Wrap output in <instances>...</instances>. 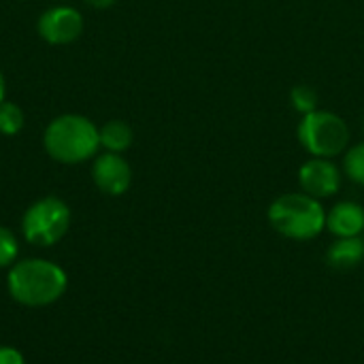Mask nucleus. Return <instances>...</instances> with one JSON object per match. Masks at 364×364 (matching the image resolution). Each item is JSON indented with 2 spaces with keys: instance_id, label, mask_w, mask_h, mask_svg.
<instances>
[{
  "instance_id": "obj_8",
  "label": "nucleus",
  "mask_w": 364,
  "mask_h": 364,
  "mask_svg": "<svg viewBox=\"0 0 364 364\" xmlns=\"http://www.w3.org/2000/svg\"><path fill=\"white\" fill-rule=\"evenodd\" d=\"M92 181L109 196H122L130 190L132 166L122 154L102 151L92 160Z\"/></svg>"
},
{
  "instance_id": "obj_15",
  "label": "nucleus",
  "mask_w": 364,
  "mask_h": 364,
  "mask_svg": "<svg viewBox=\"0 0 364 364\" xmlns=\"http://www.w3.org/2000/svg\"><path fill=\"white\" fill-rule=\"evenodd\" d=\"M19 243L11 228L0 226V269H11L17 260Z\"/></svg>"
},
{
  "instance_id": "obj_12",
  "label": "nucleus",
  "mask_w": 364,
  "mask_h": 364,
  "mask_svg": "<svg viewBox=\"0 0 364 364\" xmlns=\"http://www.w3.org/2000/svg\"><path fill=\"white\" fill-rule=\"evenodd\" d=\"M341 171L352 183L364 188V141L356 143V145H350L346 149Z\"/></svg>"
},
{
  "instance_id": "obj_1",
  "label": "nucleus",
  "mask_w": 364,
  "mask_h": 364,
  "mask_svg": "<svg viewBox=\"0 0 364 364\" xmlns=\"http://www.w3.org/2000/svg\"><path fill=\"white\" fill-rule=\"evenodd\" d=\"M43 149L60 164H83L100 154V128L81 113H62L47 124Z\"/></svg>"
},
{
  "instance_id": "obj_2",
  "label": "nucleus",
  "mask_w": 364,
  "mask_h": 364,
  "mask_svg": "<svg viewBox=\"0 0 364 364\" xmlns=\"http://www.w3.org/2000/svg\"><path fill=\"white\" fill-rule=\"evenodd\" d=\"M68 288L66 271L43 258H28L15 262L6 275V290L11 299L26 307H47L64 296Z\"/></svg>"
},
{
  "instance_id": "obj_10",
  "label": "nucleus",
  "mask_w": 364,
  "mask_h": 364,
  "mask_svg": "<svg viewBox=\"0 0 364 364\" xmlns=\"http://www.w3.org/2000/svg\"><path fill=\"white\" fill-rule=\"evenodd\" d=\"M326 260L333 269H339V271L356 269L364 260V239L363 237L337 239L328 247Z\"/></svg>"
},
{
  "instance_id": "obj_19",
  "label": "nucleus",
  "mask_w": 364,
  "mask_h": 364,
  "mask_svg": "<svg viewBox=\"0 0 364 364\" xmlns=\"http://www.w3.org/2000/svg\"><path fill=\"white\" fill-rule=\"evenodd\" d=\"M363 128H364V117H363Z\"/></svg>"
},
{
  "instance_id": "obj_16",
  "label": "nucleus",
  "mask_w": 364,
  "mask_h": 364,
  "mask_svg": "<svg viewBox=\"0 0 364 364\" xmlns=\"http://www.w3.org/2000/svg\"><path fill=\"white\" fill-rule=\"evenodd\" d=\"M0 364H26L23 354L11 346H0Z\"/></svg>"
},
{
  "instance_id": "obj_13",
  "label": "nucleus",
  "mask_w": 364,
  "mask_h": 364,
  "mask_svg": "<svg viewBox=\"0 0 364 364\" xmlns=\"http://www.w3.org/2000/svg\"><path fill=\"white\" fill-rule=\"evenodd\" d=\"M26 115L17 102L4 100L0 102V134L2 136H15L23 130Z\"/></svg>"
},
{
  "instance_id": "obj_14",
  "label": "nucleus",
  "mask_w": 364,
  "mask_h": 364,
  "mask_svg": "<svg viewBox=\"0 0 364 364\" xmlns=\"http://www.w3.org/2000/svg\"><path fill=\"white\" fill-rule=\"evenodd\" d=\"M318 100H320L318 98V92L311 85L301 83V85H294L290 90V105L301 115H307V113L316 111L318 109Z\"/></svg>"
},
{
  "instance_id": "obj_6",
  "label": "nucleus",
  "mask_w": 364,
  "mask_h": 364,
  "mask_svg": "<svg viewBox=\"0 0 364 364\" xmlns=\"http://www.w3.org/2000/svg\"><path fill=\"white\" fill-rule=\"evenodd\" d=\"M85 21L77 6L70 4H53L45 9L36 21L38 36L49 45H70L83 34Z\"/></svg>"
},
{
  "instance_id": "obj_9",
  "label": "nucleus",
  "mask_w": 364,
  "mask_h": 364,
  "mask_svg": "<svg viewBox=\"0 0 364 364\" xmlns=\"http://www.w3.org/2000/svg\"><path fill=\"white\" fill-rule=\"evenodd\" d=\"M326 230L335 239L363 237L364 207L354 200H339L326 211Z\"/></svg>"
},
{
  "instance_id": "obj_18",
  "label": "nucleus",
  "mask_w": 364,
  "mask_h": 364,
  "mask_svg": "<svg viewBox=\"0 0 364 364\" xmlns=\"http://www.w3.org/2000/svg\"><path fill=\"white\" fill-rule=\"evenodd\" d=\"M4 100H6V79L0 70V102H4Z\"/></svg>"
},
{
  "instance_id": "obj_7",
  "label": "nucleus",
  "mask_w": 364,
  "mask_h": 364,
  "mask_svg": "<svg viewBox=\"0 0 364 364\" xmlns=\"http://www.w3.org/2000/svg\"><path fill=\"white\" fill-rule=\"evenodd\" d=\"M343 183V171L335 164L331 158H311L305 160L299 168V186L301 192L326 200L335 194H339Z\"/></svg>"
},
{
  "instance_id": "obj_11",
  "label": "nucleus",
  "mask_w": 364,
  "mask_h": 364,
  "mask_svg": "<svg viewBox=\"0 0 364 364\" xmlns=\"http://www.w3.org/2000/svg\"><path fill=\"white\" fill-rule=\"evenodd\" d=\"M134 143V130L122 119H109L100 126V149L124 154Z\"/></svg>"
},
{
  "instance_id": "obj_17",
  "label": "nucleus",
  "mask_w": 364,
  "mask_h": 364,
  "mask_svg": "<svg viewBox=\"0 0 364 364\" xmlns=\"http://www.w3.org/2000/svg\"><path fill=\"white\" fill-rule=\"evenodd\" d=\"M83 2L87 6H92V9H100L102 11V9H111L117 0H83Z\"/></svg>"
},
{
  "instance_id": "obj_4",
  "label": "nucleus",
  "mask_w": 364,
  "mask_h": 364,
  "mask_svg": "<svg viewBox=\"0 0 364 364\" xmlns=\"http://www.w3.org/2000/svg\"><path fill=\"white\" fill-rule=\"evenodd\" d=\"M296 139L301 147L311 158H331L343 156L350 147V126L348 122L326 109H316L307 115H301L296 126Z\"/></svg>"
},
{
  "instance_id": "obj_5",
  "label": "nucleus",
  "mask_w": 364,
  "mask_h": 364,
  "mask_svg": "<svg viewBox=\"0 0 364 364\" xmlns=\"http://www.w3.org/2000/svg\"><path fill=\"white\" fill-rule=\"evenodd\" d=\"M70 228V207L58 196L34 200L21 218V232L30 245L49 247L60 243Z\"/></svg>"
},
{
  "instance_id": "obj_3",
  "label": "nucleus",
  "mask_w": 364,
  "mask_h": 364,
  "mask_svg": "<svg viewBox=\"0 0 364 364\" xmlns=\"http://www.w3.org/2000/svg\"><path fill=\"white\" fill-rule=\"evenodd\" d=\"M271 228L290 241H311L326 230V209L322 200L305 192L277 196L267 211Z\"/></svg>"
}]
</instances>
